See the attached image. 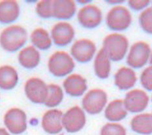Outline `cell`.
<instances>
[{
	"label": "cell",
	"instance_id": "obj_1",
	"mask_svg": "<svg viewBox=\"0 0 152 135\" xmlns=\"http://www.w3.org/2000/svg\"><path fill=\"white\" fill-rule=\"evenodd\" d=\"M28 40V33L20 26L13 25L3 29L0 34V45L5 50L14 52L19 50Z\"/></svg>",
	"mask_w": 152,
	"mask_h": 135
},
{
	"label": "cell",
	"instance_id": "obj_2",
	"mask_svg": "<svg viewBox=\"0 0 152 135\" xmlns=\"http://www.w3.org/2000/svg\"><path fill=\"white\" fill-rule=\"evenodd\" d=\"M129 42L123 34L114 33L109 34L103 40L102 48L105 50L110 60L120 61L128 53Z\"/></svg>",
	"mask_w": 152,
	"mask_h": 135
},
{
	"label": "cell",
	"instance_id": "obj_3",
	"mask_svg": "<svg viewBox=\"0 0 152 135\" xmlns=\"http://www.w3.org/2000/svg\"><path fill=\"white\" fill-rule=\"evenodd\" d=\"M132 15L129 10L123 5H115L110 9L106 17L109 29L115 31H123L132 23Z\"/></svg>",
	"mask_w": 152,
	"mask_h": 135
},
{
	"label": "cell",
	"instance_id": "obj_4",
	"mask_svg": "<svg viewBox=\"0 0 152 135\" xmlns=\"http://www.w3.org/2000/svg\"><path fill=\"white\" fill-rule=\"evenodd\" d=\"M75 63L73 59L64 51H56L49 58L48 70L51 74L62 77L70 74L74 70Z\"/></svg>",
	"mask_w": 152,
	"mask_h": 135
},
{
	"label": "cell",
	"instance_id": "obj_5",
	"mask_svg": "<svg viewBox=\"0 0 152 135\" xmlns=\"http://www.w3.org/2000/svg\"><path fill=\"white\" fill-rule=\"evenodd\" d=\"M150 46L144 41H137L131 46L127 55V63L132 69H140L150 61Z\"/></svg>",
	"mask_w": 152,
	"mask_h": 135
},
{
	"label": "cell",
	"instance_id": "obj_6",
	"mask_svg": "<svg viewBox=\"0 0 152 135\" xmlns=\"http://www.w3.org/2000/svg\"><path fill=\"white\" fill-rule=\"evenodd\" d=\"M108 97L104 91L101 89H93L84 95L82 99L83 109L91 115L101 113L107 104Z\"/></svg>",
	"mask_w": 152,
	"mask_h": 135
},
{
	"label": "cell",
	"instance_id": "obj_7",
	"mask_svg": "<svg viewBox=\"0 0 152 135\" xmlns=\"http://www.w3.org/2000/svg\"><path fill=\"white\" fill-rule=\"evenodd\" d=\"M149 101L150 97L146 91L140 89H134L125 95L124 103L128 112L138 114L146 109Z\"/></svg>",
	"mask_w": 152,
	"mask_h": 135
},
{
	"label": "cell",
	"instance_id": "obj_8",
	"mask_svg": "<svg viewBox=\"0 0 152 135\" xmlns=\"http://www.w3.org/2000/svg\"><path fill=\"white\" fill-rule=\"evenodd\" d=\"M24 91L26 96L32 103L43 104L48 96V85L39 78H31L26 82Z\"/></svg>",
	"mask_w": 152,
	"mask_h": 135
},
{
	"label": "cell",
	"instance_id": "obj_9",
	"mask_svg": "<svg viewBox=\"0 0 152 135\" xmlns=\"http://www.w3.org/2000/svg\"><path fill=\"white\" fill-rule=\"evenodd\" d=\"M86 123V117L84 111L78 106L69 108L63 116V127L69 133H77L80 131Z\"/></svg>",
	"mask_w": 152,
	"mask_h": 135
},
{
	"label": "cell",
	"instance_id": "obj_10",
	"mask_svg": "<svg viewBox=\"0 0 152 135\" xmlns=\"http://www.w3.org/2000/svg\"><path fill=\"white\" fill-rule=\"evenodd\" d=\"M4 123L11 133L22 134L27 129V116L22 110L12 108L5 114Z\"/></svg>",
	"mask_w": 152,
	"mask_h": 135
},
{
	"label": "cell",
	"instance_id": "obj_11",
	"mask_svg": "<svg viewBox=\"0 0 152 135\" xmlns=\"http://www.w3.org/2000/svg\"><path fill=\"white\" fill-rule=\"evenodd\" d=\"M96 45L87 39H82L76 41L71 48V53L77 61L87 63L90 61L96 52Z\"/></svg>",
	"mask_w": 152,
	"mask_h": 135
},
{
	"label": "cell",
	"instance_id": "obj_12",
	"mask_svg": "<svg viewBox=\"0 0 152 135\" xmlns=\"http://www.w3.org/2000/svg\"><path fill=\"white\" fill-rule=\"evenodd\" d=\"M77 18L82 27L93 29L101 24L102 20V11L96 5L88 4L79 10Z\"/></svg>",
	"mask_w": 152,
	"mask_h": 135
},
{
	"label": "cell",
	"instance_id": "obj_13",
	"mask_svg": "<svg viewBox=\"0 0 152 135\" xmlns=\"http://www.w3.org/2000/svg\"><path fill=\"white\" fill-rule=\"evenodd\" d=\"M75 31L72 25L68 22H60L56 24L51 31V37L54 43L64 47L71 43L75 37Z\"/></svg>",
	"mask_w": 152,
	"mask_h": 135
},
{
	"label": "cell",
	"instance_id": "obj_14",
	"mask_svg": "<svg viewBox=\"0 0 152 135\" xmlns=\"http://www.w3.org/2000/svg\"><path fill=\"white\" fill-rule=\"evenodd\" d=\"M63 116V112L59 110L52 109L47 111L42 118V129L49 134H58L64 127L62 124Z\"/></svg>",
	"mask_w": 152,
	"mask_h": 135
},
{
	"label": "cell",
	"instance_id": "obj_15",
	"mask_svg": "<svg viewBox=\"0 0 152 135\" xmlns=\"http://www.w3.org/2000/svg\"><path fill=\"white\" fill-rule=\"evenodd\" d=\"M137 77L133 69L122 67L114 75V84L120 90H129L136 84Z\"/></svg>",
	"mask_w": 152,
	"mask_h": 135
},
{
	"label": "cell",
	"instance_id": "obj_16",
	"mask_svg": "<svg viewBox=\"0 0 152 135\" xmlns=\"http://www.w3.org/2000/svg\"><path fill=\"white\" fill-rule=\"evenodd\" d=\"M64 88L69 95L73 97H80L87 90V81L80 74H72L64 80Z\"/></svg>",
	"mask_w": 152,
	"mask_h": 135
},
{
	"label": "cell",
	"instance_id": "obj_17",
	"mask_svg": "<svg viewBox=\"0 0 152 135\" xmlns=\"http://www.w3.org/2000/svg\"><path fill=\"white\" fill-rule=\"evenodd\" d=\"M77 11L75 1L72 0H54L53 1V16L67 20L72 18Z\"/></svg>",
	"mask_w": 152,
	"mask_h": 135
},
{
	"label": "cell",
	"instance_id": "obj_18",
	"mask_svg": "<svg viewBox=\"0 0 152 135\" xmlns=\"http://www.w3.org/2000/svg\"><path fill=\"white\" fill-rule=\"evenodd\" d=\"M128 111L125 108L124 100L115 99L111 101L105 108L104 117L111 122L116 123L127 117Z\"/></svg>",
	"mask_w": 152,
	"mask_h": 135
},
{
	"label": "cell",
	"instance_id": "obj_19",
	"mask_svg": "<svg viewBox=\"0 0 152 135\" xmlns=\"http://www.w3.org/2000/svg\"><path fill=\"white\" fill-rule=\"evenodd\" d=\"M130 126L134 132L140 134H152V113H141L134 116Z\"/></svg>",
	"mask_w": 152,
	"mask_h": 135
},
{
	"label": "cell",
	"instance_id": "obj_20",
	"mask_svg": "<svg viewBox=\"0 0 152 135\" xmlns=\"http://www.w3.org/2000/svg\"><path fill=\"white\" fill-rule=\"evenodd\" d=\"M20 15V7L17 1L5 0L0 1V22L9 24L15 21Z\"/></svg>",
	"mask_w": 152,
	"mask_h": 135
},
{
	"label": "cell",
	"instance_id": "obj_21",
	"mask_svg": "<svg viewBox=\"0 0 152 135\" xmlns=\"http://www.w3.org/2000/svg\"><path fill=\"white\" fill-rule=\"evenodd\" d=\"M94 71L98 78H107L111 71V60L103 48L97 52L94 60Z\"/></svg>",
	"mask_w": 152,
	"mask_h": 135
},
{
	"label": "cell",
	"instance_id": "obj_22",
	"mask_svg": "<svg viewBox=\"0 0 152 135\" xmlns=\"http://www.w3.org/2000/svg\"><path fill=\"white\" fill-rule=\"evenodd\" d=\"M39 52L33 46L24 48L19 52L18 61L23 67L31 69L36 67L40 62Z\"/></svg>",
	"mask_w": 152,
	"mask_h": 135
},
{
	"label": "cell",
	"instance_id": "obj_23",
	"mask_svg": "<svg viewBox=\"0 0 152 135\" xmlns=\"http://www.w3.org/2000/svg\"><path fill=\"white\" fill-rule=\"evenodd\" d=\"M18 81V74L16 69L10 65L0 67V88L9 90L14 88Z\"/></svg>",
	"mask_w": 152,
	"mask_h": 135
},
{
	"label": "cell",
	"instance_id": "obj_24",
	"mask_svg": "<svg viewBox=\"0 0 152 135\" xmlns=\"http://www.w3.org/2000/svg\"><path fill=\"white\" fill-rule=\"evenodd\" d=\"M31 41L35 47L42 50L50 48L52 45V39L48 32L41 28L33 31L31 34Z\"/></svg>",
	"mask_w": 152,
	"mask_h": 135
},
{
	"label": "cell",
	"instance_id": "obj_25",
	"mask_svg": "<svg viewBox=\"0 0 152 135\" xmlns=\"http://www.w3.org/2000/svg\"><path fill=\"white\" fill-rule=\"evenodd\" d=\"M48 93L45 104L48 107H55L61 103L64 99V92L59 85L55 84L48 85Z\"/></svg>",
	"mask_w": 152,
	"mask_h": 135
},
{
	"label": "cell",
	"instance_id": "obj_26",
	"mask_svg": "<svg viewBox=\"0 0 152 135\" xmlns=\"http://www.w3.org/2000/svg\"><path fill=\"white\" fill-rule=\"evenodd\" d=\"M138 22L144 32L152 35V7L146 8L140 12Z\"/></svg>",
	"mask_w": 152,
	"mask_h": 135
},
{
	"label": "cell",
	"instance_id": "obj_27",
	"mask_svg": "<svg viewBox=\"0 0 152 135\" xmlns=\"http://www.w3.org/2000/svg\"><path fill=\"white\" fill-rule=\"evenodd\" d=\"M36 12L41 18H49L53 16V1L43 0L36 5Z\"/></svg>",
	"mask_w": 152,
	"mask_h": 135
},
{
	"label": "cell",
	"instance_id": "obj_28",
	"mask_svg": "<svg viewBox=\"0 0 152 135\" xmlns=\"http://www.w3.org/2000/svg\"><path fill=\"white\" fill-rule=\"evenodd\" d=\"M101 135H127V132L121 124L111 122L105 124L102 127Z\"/></svg>",
	"mask_w": 152,
	"mask_h": 135
},
{
	"label": "cell",
	"instance_id": "obj_29",
	"mask_svg": "<svg viewBox=\"0 0 152 135\" xmlns=\"http://www.w3.org/2000/svg\"><path fill=\"white\" fill-rule=\"evenodd\" d=\"M140 84L145 90L152 91V65L145 68L140 77Z\"/></svg>",
	"mask_w": 152,
	"mask_h": 135
},
{
	"label": "cell",
	"instance_id": "obj_30",
	"mask_svg": "<svg viewBox=\"0 0 152 135\" xmlns=\"http://www.w3.org/2000/svg\"><path fill=\"white\" fill-rule=\"evenodd\" d=\"M151 1L149 0H130L128 1L129 7L136 11H144L150 5Z\"/></svg>",
	"mask_w": 152,
	"mask_h": 135
},
{
	"label": "cell",
	"instance_id": "obj_31",
	"mask_svg": "<svg viewBox=\"0 0 152 135\" xmlns=\"http://www.w3.org/2000/svg\"><path fill=\"white\" fill-rule=\"evenodd\" d=\"M0 135H10L6 129L3 128H0Z\"/></svg>",
	"mask_w": 152,
	"mask_h": 135
},
{
	"label": "cell",
	"instance_id": "obj_32",
	"mask_svg": "<svg viewBox=\"0 0 152 135\" xmlns=\"http://www.w3.org/2000/svg\"><path fill=\"white\" fill-rule=\"evenodd\" d=\"M110 3H114V5H121L122 3H124V1H108Z\"/></svg>",
	"mask_w": 152,
	"mask_h": 135
},
{
	"label": "cell",
	"instance_id": "obj_33",
	"mask_svg": "<svg viewBox=\"0 0 152 135\" xmlns=\"http://www.w3.org/2000/svg\"><path fill=\"white\" fill-rule=\"evenodd\" d=\"M150 65H152V51H151V55H150Z\"/></svg>",
	"mask_w": 152,
	"mask_h": 135
},
{
	"label": "cell",
	"instance_id": "obj_34",
	"mask_svg": "<svg viewBox=\"0 0 152 135\" xmlns=\"http://www.w3.org/2000/svg\"><path fill=\"white\" fill-rule=\"evenodd\" d=\"M59 135H64L63 134H59Z\"/></svg>",
	"mask_w": 152,
	"mask_h": 135
},
{
	"label": "cell",
	"instance_id": "obj_35",
	"mask_svg": "<svg viewBox=\"0 0 152 135\" xmlns=\"http://www.w3.org/2000/svg\"><path fill=\"white\" fill-rule=\"evenodd\" d=\"M151 101H152V95H151Z\"/></svg>",
	"mask_w": 152,
	"mask_h": 135
}]
</instances>
